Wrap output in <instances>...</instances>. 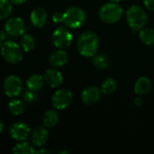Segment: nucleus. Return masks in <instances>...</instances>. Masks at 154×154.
Masks as SVG:
<instances>
[{
  "label": "nucleus",
  "instance_id": "1",
  "mask_svg": "<svg viewBox=\"0 0 154 154\" xmlns=\"http://www.w3.org/2000/svg\"><path fill=\"white\" fill-rule=\"evenodd\" d=\"M99 40L97 35L91 31L83 32L78 39V51L85 57H93L98 49Z\"/></svg>",
  "mask_w": 154,
  "mask_h": 154
},
{
  "label": "nucleus",
  "instance_id": "2",
  "mask_svg": "<svg viewBox=\"0 0 154 154\" xmlns=\"http://www.w3.org/2000/svg\"><path fill=\"white\" fill-rule=\"evenodd\" d=\"M126 19L131 29L134 32H137L146 25L148 22V15L145 10H143L142 7L138 5H133L126 12Z\"/></svg>",
  "mask_w": 154,
  "mask_h": 154
},
{
  "label": "nucleus",
  "instance_id": "3",
  "mask_svg": "<svg viewBox=\"0 0 154 154\" xmlns=\"http://www.w3.org/2000/svg\"><path fill=\"white\" fill-rule=\"evenodd\" d=\"M86 21V13L78 6H72L63 13L62 23L70 29L79 28Z\"/></svg>",
  "mask_w": 154,
  "mask_h": 154
},
{
  "label": "nucleus",
  "instance_id": "4",
  "mask_svg": "<svg viewBox=\"0 0 154 154\" xmlns=\"http://www.w3.org/2000/svg\"><path fill=\"white\" fill-rule=\"evenodd\" d=\"M1 53L4 60L10 64L19 63L23 60L22 47L12 41H6L2 44Z\"/></svg>",
  "mask_w": 154,
  "mask_h": 154
},
{
  "label": "nucleus",
  "instance_id": "5",
  "mask_svg": "<svg viewBox=\"0 0 154 154\" xmlns=\"http://www.w3.org/2000/svg\"><path fill=\"white\" fill-rule=\"evenodd\" d=\"M98 14L104 23H115L121 19L123 15V8L115 2L108 3L100 7Z\"/></svg>",
  "mask_w": 154,
  "mask_h": 154
},
{
  "label": "nucleus",
  "instance_id": "6",
  "mask_svg": "<svg viewBox=\"0 0 154 154\" xmlns=\"http://www.w3.org/2000/svg\"><path fill=\"white\" fill-rule=\"evenodd\" d=\"M3 88L5 95L9 97H14L20 95L23 89L22 80L15 75H10L5 78L3 84Z\"/></svg>",
  "mask_w": 154,
  "mask_h": 154
},
{
  "label": "nucleus",
  "instance_id": "7",
  "mask_svg": "<svg viewBox=\"0 0 154 154\" xmlns=\"http://www.w3.org/2000/svg\"><path fill=\"white\" fill-rule=\"evenodd\" d=\"M53 44L59 49H66L72 42V34L64 27H58L52 33Z\"/></svg>",
  "mask_w": 154,
  "mask_h": 154
},
{
  "label": "nucleus",
  "instance_id": "8",
  "mask_svg": "<svg viewBox=\"0 0 154 154\" xmlns=\"http://www.w3.org/2000/svg\"><path fill=\"white\" fill-rule=\"evenodd\" d=\"M72 98V93L69 90L61 88L54 92L51 97V103L56 109L61 110L67 108L71 104Z\"/></svg>",
  "mask_w": 154,
  "mask_h": 154
},
{
  "label": "nucleus",
  "instance_id": "9",
  "mask_svg": "<svg viewBox=\"0 0 154 154\" xmlns=\"http://www.w3.org/2000/svg\"><path fill=\"white\" fill-rule=\"evenodd\" d=\"M25 30V23L20 17H11L6 21L5 24V31L10 36H21L24 33Z\"/></svg>",
  "mask_w": 154,
  "mask_h": 154
},
{
  "label": "nucleus",
  "instance_id": "10",
  "mask_svg": "<svg viewBox=\"0 0 154 154\" xmlns=\"http://www.w3.org/2000/svg\"><path fill=\"white\" fill-rule=\"evenodd\" d=\"M31 129L30 127L22 122H17L13 124L9 128V135L10 137L16 142H23L27 140L30 135Z\"/></svg>",
  "mask_w": 154,
  "mask_h": 154
},
{
  "label": "nucleus",
  "instance_id": "11",
  "mask_svg": "<svg viewBox=\"0 0 154 154\" xmlns=\"http://www.w3.org/2000/svg\"><path fill=\"white\" fill-rule=\"evenodd\" d=\"M32 143L34 146L37 147H42L45 145L49 139V132L47 130V127L43 126H37L35 127L32 132Z\"/></svg>",
  "mask_w": 154,
  "mask_h": 154
},
{
  "label": "nucleus",
  "instance_id": "12",
  "mask_svg": "<svg viewBox=\"0 0 154 154\" xmlns=\"http://www.w3.org/2000/svg\"><path fill=\"white\" fill-rule=\"evenodd\" d=\"M44 81L51 88H58L63 82V76L60 71L56 69H49L43 76Z\"/></svg>",
  "mask_w": 154,
  "mask_h": 154
},
{
  "label": "nucleus",
  "instance_id": "13",
  "mask_svg": "<svg viewBox=\"0 0 154 154\" xmlns=\"http://www.w3.org/2000/svg\"><path fill=\"white\" fill-rule=\"evenodd\" d=\"M101 92L97 87H88L82 91L81 100L86 105H94L99 100Z\"/></svg>",
  "mask_w": 154,
  "mask_h": 154
},
{
  "label": "nucleus",
  "instance_id": "14",
  "mask_svg": "<svg viewBox=\"0 0 154 154\" xmlns=\"http://www.w3.org/2000/svg\"><path fill=\"white\" fill-rule=\"evenodd\" d=\"M30 19L32 25L38 28H42L46 24L48 21V14L44 8L37 7L32 11Z\"/></svg>",
  "mask_w": 154,
  "mask_h": 154
},
{
  "label": "nucleus",
  "instance_id": "15",
  "mask_svg": "<svg viewBox=\"0 0 154 154\" xmlns=\"http://www.w3.org/2000/svg\"><path fill=\"white\" fill-rule=\"evenodd\" d=\"M68 62V54L62 49L57 50L51 53L49 57V63L54 68L64 66Z\"/></svg>",
  "mask_w": 154,
  "mask_h": 154
},
{
  "label": "nucleus",
  "instance_id": "16",
  "mask_svg": "<svg viewBox=\"0 0 154 154\" xmlns=\"http://www.w3.org/2000/svg\"><path fill=\"white\" fill-rule=\"evenodd\" d=\"M152 81L147 77H141L137 79L134 86V92L138 96H143L149 93L152 89Z\"/></svg>",
  "mask_w": 154,
  "mask_h": 154
},
{
  "label": "nucleus",
  "instance_id": "17",
  "mask_svg": "<svg viewBox=\"0 0 154 154\" xmlns=\"http://www.w3.org/2000/svg\"><path fill=\"white\" fill-rule=\"evenodd\" d=\"M43 82H44V79L42 78V76H41L40 74H32L28 78L26 81V86L28 89L35 92L42 88Z\"/></svg>",
  "mask_w": 154,
  "mask_h": 154
},
{
  "label": "nucleus",
  "instance_id": "18",
  "mask_svg": "<svg viewBox=\"0 0 154 154\" xmlns=\"http://www.w3.org/2000/svg\"><path fill=\"white\" fill-rule=\"evenodd\" d=\"M59 122V114L55 110H48L45 112L42 117V123L43 125L47 128H52L54 127Z\"/></svg>",
  "mask_w": 154,
  "mask_h": 154
},
{
  "label": "nucleus",
  "instance_id": "19",
  "mask_svg": "<svg viewBox=\"0 0 154 154\" xmlns=\"http://www.w3.org/2000/svg\"><path fill=\"white\" fill-rule=\"evenodd\" d=\"M35 151L36 150L33 146L26 141L18 142V143L13 148V153L14 154H32L35 153Z\"/></svg>",
  "mask_w": 154,
  "mask_h": 154
},
{
  "label": "nucleus",
  "instance_id": "20",
  "mask_svg": "<svg viewBox=\"0 0 154 154\" xmlns=\"http://www.w3.org/2000/svg\"><path fill=\"white\" fill-rule=\"evenodd\" d=\"M92 62L94 66L99 69H106L110 65V60L106 54H95Z\"/></svg>",
  "mask_w": 154,
  "mask_h": 154
},
{
  "label": "nucleus",
  "instance_id": "21",
  "mask_svg": "<svg viewBox=\"0 0 154 154\" xmlns=\"http://www.w3.org/2000/svg\"><path fill=\"white\" fill-rule=\"evenodd\" d=\"M139 37L146 45L154 44V30L152 28H143L140 30Z\"/></svg>",
  "mask_w": 154,
  "mask_h": 154
},
{
  "label": "nucleus",
  "instance_id": "22",
  "mask_svg": "<svg viewBox=\"0 0 154 154\" xmlns=\"http://www.w3.org/2000/svg\"><path fill=\"white\" fill-rule=\"evenodd\" d=\"M8 109L14 116H21L24 112V106L19 99H13L8 104Z\"/></svg>",
  "mask_w": 154,
  "mask_h": 154
},
{
  "label": "nucleus",
  "instance_id": "23",
  "mask_svg": "<svg viewBox=\"0 0 154 154\" xmlns=\"http://www.w3.org/2000/svg\"><path fill=\"white\" fill-rule=\"evenodd\" d=\"M21 47L24 52L32 51L35 47V41L30 34H24L21 40Z\"/></svg>",
  "mask_w": 154,
  "mask_h": 154
},
{
  "label": "nucleus",
  "instance_id": "24",
  "mask_svg": "<svg viewBox=\"0 0 154 154\" xmlns=\"http://www.w3.org/2000/svg\"><path fill=\"white\" fill-rule=\"evenodd\" d=\"M12 13V3L10 0H0V20L6 19Z\"/></svg>",
  "mask_w": 154,
  "mask_h": 154
},
{
  "label": "nucleus",
  "instance_id": "25",
  "mask_svg": "<svg viewBox=\"0 0 154 154\" xmlns=\"http://www.w3.org/2000/svg\"><path fill=\"white\" fill-rule=\"evenodd\" d=\"M116 82L113 79H106L103 84H102V87H101V89H102V92L106 95H111L113 94L116 89Z\"/></svg>",
  "mask_w": 154,
  "mask_h": 154
},
{
  "label": "nucleus",
  "instance_id": "26",
  "mask_svg": "<svg viewBox=\"0 0 154 154\" xmlns=\"http://www.w3.org/2000/svg\"><path fill=\"white\" fill-rule=\"evenodd\" d=\"M33 91H32V90H28V91H26L24 94H23V99L26 101V102H28V103H30V102H32L33 99H34V95H33V93H32Z\"/></svg>",
  "mask_w": 154,
  "mask_h": 154
},
{
  "label": "nucleus",
  "instance_id": "27",
  "mask_svg": "<svg viewBox=\"0 0 154 154\" xmlns=\"http://www.w3.org/2000/svg\"><path fill=\"white\" fill-rule=\"evenodd\" d=\"M52 21H53L54 23H61V22L63 21V14H61V13H60V12L54 13L53 15H52Z\"/></svg>",
  "mask_w": 154,
  "mask_h": 154
},
{
  "label": "nucleus",
  "instance_id": "28",
  "mask_svg": "<svg viewBox=\"0 0 154 154\" xmlns=\"http://www.w3.org/2000/svg\"><path fill=\"white\" fill-rule=\"evenodd\" d=\"M144 5L148 10L154 11V0H144Z\"/></svg>",
  "mask_w": 154,
  "mask_h": 154
},
{
  "label": "nucleus",
  "instance_id": "29",
  "mask_svg": "<svg viewBox=\"0 0 154 154\" xmlns=\"http://www.w3.org/2000/svg\"><path fill=\"white\" fill-rule=\"evenodd\" d=\"M7 34H8V33H7L5 31V32H4V31L0 32V40H1L2 42H3V41H5V40L7 39Z\"/></svg>",
  "mask_w": 154,
  "mask_h": 154
},
{
  "label": "nucleus",
  "instance_id": "30",
  "mask_svg": "<svg viewBox=\"0 0 154 154\" xmlns=\"http://www.w3.org/2000/svg\"><path fill=\"white\" fill-rule=\"evenodd\" d=\"M12 4L16 5H21L23 4H24L26 2V0H10Z\"/></svg>",
  "mask_w": 154,
  "mask_h": 154
},
{
  "label": "nucleus",
  "instance_id": "31",
  "mask_svg": "<svg viewBox=\"0 0 154 154\" xmlns=\"http://www.w3.org/2000/svg\"><path fill=\"white\" fill-rule=\"evenodd\" d=\"M51 151H50V150H48V149H44V148H42V149H40V150H38V151H35V153H51Z\"/></svg>",
  "mask_w": 154,
  "mask_h": 154
},
{
  "label": "nucleus",
  "instance_id": "32",
  "mask_svg": "<svg viewBox=\"0 0 154 154\" xmlns=\"http://www.w3.org/2000/svg\"><path fill=\"white\" fill-rule=\"evenodd\" d=\"M134 103L137 105V106H141V105H143V99L139 97H137L136 99H135V101H134Z\"/></svg>",
  "mask_w": 154,
  "mask_h": 154
},
{
  "label": "nucleus",
  "instance_id": "33",
  "mask_svg": "<svg viewBox=\"0 0 154 154\" xmlns=\"http://www.w3.org/2000/svg\"><path fill=\"white\" fill-rule=\"evenodd\" d=\"M3 130H4V124H3V122L0 120V134L3 132Z\"/></svg>",
  "mask_w": 154,
  "mask_h": 154
},
{
  "label": "nucleus",
  "instance_id": "34",
  "mask_svg": "<svg viewBox=\"0 0 154 154\" xmlns=\"http://www.w3.org/2000/svg\"><path fill=\"white\" fill-rule=\"evenodd\" d=\"M62 153H69V152H67V151H64V152H60V154H62Z\"/></svg>",
  "mask_w": 154,
  "mask_h": 154
},
{
  "label": "nucleus",
  "instance_id": "35",
  "mask_svg": "<svg viewBox=\"0 0 154 154\" xmlns=\"http://www.w3.org/2000/svg\"><path fill=\"white\" fill-rule=\"evenodd\" d=\"M112 2H115V3H117V2H119L120 0H111Z\"/></svg>",
  "mask_w": 154,
  "mask_h": 154
},
{
  "label": "nucleus",
  "instance_id": "36",
  "mask_svg": "<svg viewBox=\"0 0 154 154\" xmlns=\"http://www.w3.org/2000/svg\"><path fill=\"white\" fill-rule=\"evenodd\" d=\"M1 47H2V41L0 40V49H1Z\"/></svg>",
  "mask_w": 154,
  "mask_h": 154
}]
</instances>
